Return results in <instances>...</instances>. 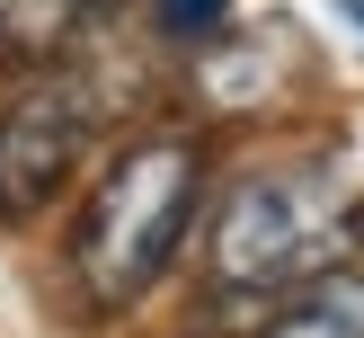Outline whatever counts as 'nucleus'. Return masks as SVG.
<instances>
[{
  "mask_svg": "<svg viewBox=\"0 0 364 338\" xmlns=\"http://www.w3.org/2000/svg\"><path fill=\"white\" fill-rule=\"evenodd\" d=\"M196 187H205V152L187 134H151L98 178L80 213V241H71V276L98 312H124L142 302L160 276H169L178 241L196 223Z\"/></svg>",
  "mask_w": 364,
  "mask_h": 338,
  "instance_id": "f257e3e1",
  "label": "nucleus"
},
{
  "mask_svg": "<svg viewBox=\"0 0 364 338\" xmlns=\"http://www.w3.org/2000/svg\"><path fill=\"white\" fill-rule=\"evenodd\" d=\"M355 231H364V213H355V196L338 187V169L240 178L231 205L213 213V285H223V294H276V285L329 276Z\"/></svg>",
  "mask_w": 364,
  "mask_h": 338,
  "instance_id": "f03ea898",
  "label": "nucleus"
},
{
  "mask_svg": "<svg viewBox=\"0 0 364 338\" xmlns=\"http://www.w3.org/2000/svg\"><path fill=\"white\" fill-rule=\"evenodd\" d=\"M98 134V89L89 80H36L0 116V213H36Z\"/></svg>",
  "mask_w": 364,
  "mask_h": 338,
  "instance_id": "7ed1b4c3",
  "label": "nucleus"
},
{
  "mask_svg": "<svg viewBox=\"0 0 364 338\" xmlns=\"http://www.w3.org/2000/svg\"><path fill=\"white\" fill-rule=\"evenodd\" d=\"M89 9L98 0H0V71H45L53 53H71Z\"/></svg>",
  "mask_w": 364,
  "mask_h": 338,
  "instance_id": "20e7f679",
  "label": "nucleus"
},
{
  "mask_svg": "<svg viewBox=\"0 0 364 338\" xmlns=\"http://www.w3.org/2000/svg\"><path fill=\"white\" fill-rule=\"evenodd\" d=\"M267 338H364V276L355 267H329L302 302H284Z\"/></svg>",
  "mask_w": 364,
  "mask_h": 338,
  "instance_id": "39448f33",
  "label": "nucleus"
},
{
  "mask_svg": "<svg viewBox=\"0 0 364 338\" xmlns=\"http://www.w3.org/2000/svg\"><path fill=\"white\" fill-rule=\"evenodd\" d=\"M231 18V0H160V27L169 36H213Z\"/></svg>",
  "mask_w": 364,
  "mask_h": 338,
  "instance_id": "423d86ee",
  "label": "nucleus"
},
{
  "mask_svg": "<svg viewBox=\"0 0 364 338\" xmlns=\"http://www.w3.org/2000/svg\"><path fill=\"white\" fill-rule=\"evenodd\" d=\"M338 9H347V18H355V27H364V0H338Z\"/></svg>",
  "mask_w": 364,
  "mask_h": 338,
  "instance_id": "0eeeda50",
  "label": "nucleus"
}]
</instances>
